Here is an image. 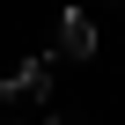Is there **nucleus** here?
I'll use <instances>...</instances> for the list:
<instances>
[{
	"instance_id": "nucleus-1",
	"label": "nucleus",
	"mask_w": 125,
	"mask_h": 125,
	"mask_svg": "<svg viewBox=\"0 0 125 125\" xmlns=\"http://www.w3.org/2000/svg\"><path fill=\"white\" fill-rule=\"evenodd\" d=\"M52 52H59V59H74V66H81V59H96V22H88L81 8H66V15L52 22Z\"/></svg>"
},
{
	"instance_id": "nucleus-2",
	"label": "nucleus",
	"mask_w": 125,
	"mask_h": 125,
	"mask_svg": "<svg viewBox=\"0 0 125 125\" xmlns=\"http://www.w3.org/2000/svg\"><path fill=\"white\" fill-rule=\"evenodd\" d=\"M44 88H52V59H30V66H15L8 81H0V103L30 110V103H44Z\"/></svg>"
},
{
	"instance_id": "nucleus-3",
	"label": "nucleus",
	"mask_w": 125,
	"mask_h": 125,
	"mask_svg": "<svg viewBox=\"0 0 125 125\" xmlns=\"http://www.w3.org/2000/svg\"><path fill=\"white\" fill-rule=\"evenodd\" d=\"M44 125H96V118H81V110H52Z\"/></svg>"
},
{
	"instance_id": "nucleus-4",
	"label": "nucleus",
	"mask_w": 125,
	"mask_h": 125,
	"mask_svg": "<svg viewBox=\"0 0 125 125\" xmlns=\"http://www.w3.org/2000/svg\"><path fill=\"white\" fill-rule=\"evenodd\" d=\"M0 125H15V118H0Z\"/></svg>"
}]
</instances>
